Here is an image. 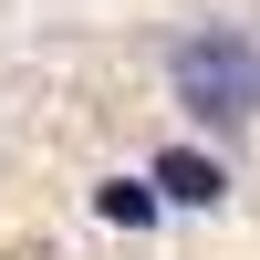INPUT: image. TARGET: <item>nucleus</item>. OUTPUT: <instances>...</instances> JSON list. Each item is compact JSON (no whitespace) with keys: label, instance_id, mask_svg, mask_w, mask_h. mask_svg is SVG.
<instances>
[{"label":"nucleus","instance_id":"1","mask_svg":"<svg viewBox=\"0 0 260 260\" xmlns=\"http://www.w3.org/2000/svg\"><path fill=\"white\" fill-rule=\"evenodd\" d=\"M167 94L198 125H250L260 115V31H229V21L187 31L177 52H167Z\"/></svg>","mask_w":260,"mask_h":260},{"label":"nucleus","instance_id":"3","mask_svg":"<svg viewBox=\"0 0 260 260\" xmlns=\"http://www.w3.org/2000/svg\"><path fill=\"white\" fill-rule=\"evenodd\" d=\"M94 208H104L115 229H146V219L167 208V187H156V177H104V187H94Z\"/></svg>","mask_w":260,"mask_h":260},{"label":"nucleus","instance_id":"2","mask_svg":"<svg viewBox=\"0 0 260 260\" xmlns=\"http://www.w3.org/2000/svg\"><path fill=\"white\" fill-rule=\"evenodd\" d=\"M146 177L167 187V208H219V198H229V167H219V156H198V146H167Z\"/></svg>","mask_w":260,"mask_h":260}]
</instances>
